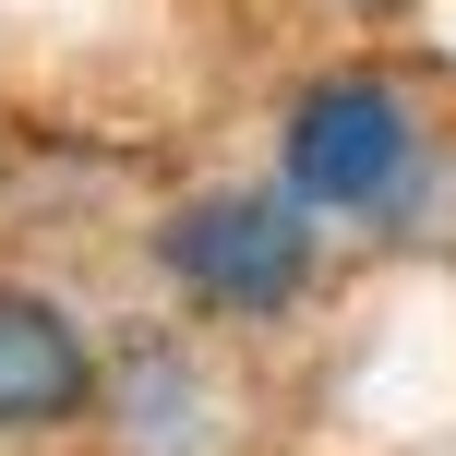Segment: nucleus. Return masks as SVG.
<instances>
[{
	"label": "nucleus",
	"instance_id": "nucleus-1",
	"mask_svg": "<svg viewBox=\"0 0 456 456\" xmlns=\"http://www.w3.org/2000/svg\"><path fill=\"white\" fill-rule=\"evenodd\" d=\"M157 265L181 276V300H205L228 324H265L313 289V216H300V192H192L157 228Z\"/></svg>",
	"mask_w": 456,
	"mask_h": 456
},
{
	"label": "nucleus",
	"instance_id": "nucleus-2",
	"mask_svg": "<svg viewBox=\"0 0 456 456\" xmlns=\"http://www.w3.org/2000/svg\"><path fill=\"white\" fill-rule=\"evenodd\" d=\"M420 168V120L385 72H324L289 109V192L324 216H385Z\"/></svg>",
	"mask_w": 456,
	"mask_h": 456
},
{
	"label": "nucleus",
	"instance_id": "nucleus-3",
	"mask_svg": "<svg viewBox=\"0 0 456 456\" xmlns=\"http://www.w3.org/2000/svg\"><path fill=\"white\" fill-rule=\"evenodd\" d=\"M96 409V348L48 289L0 276V433H61Z\"/></svg>",
	"mask_w": 456,
	"mask_h": 456
}]
</instances>
